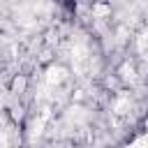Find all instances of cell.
<instances>
[{
    "label": "cell",
    "instance_id": "7a4b0ae2",
    "mask_svg": "<svg viewBox=\"0 0 148 148\" xmlns=\"http://www.w3.org/2000/svg\"><path fill=\"white\" fill-rule=\"evenodd\" d=\"M25 88V76H18V79H14V86H12V92H21Z\"/></svg>",
    "mask_w": 148,
    "mask_h": 148
},
{
    "label": "cell",
    "instance_id": "6da1fadb",
    "mask_svg": "<svg viewBox=\"0 0 148 148\" xmlns=\"http://www.w3.org/2000/svg\"><path fill=\"white\" fill-rule=\"evenodd\" d=\"M65 69L62 67H49V74H46V81L51 83V86H56V83H60V81H65Z\"/></svg>",
    "mask_w": 148,
    "mask_h": 148
},
{
    "label": "cell",
    "instance_id": "3957f363",
    "mask_svg": "<svg viewBox=\"0 0 148 148\" xmlns=\"http://www.w3.org/2000/svg\"><path fill=\"white\" fill-rule=\"evenodd\" d=\"M92 12H95L97 16H106V14L111 12V9H109L106 5H95V7H92Z\"/></svg>",
    "mask_w": 148,
    "mask_h": 148
}]
</instances>
